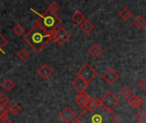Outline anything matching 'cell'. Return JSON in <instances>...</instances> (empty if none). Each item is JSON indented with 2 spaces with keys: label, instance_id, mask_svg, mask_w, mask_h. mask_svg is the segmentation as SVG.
<instances>
[{
  "label": "cell",
  "instance_id": "4",
  "mask_svg": "<svg viewBox=\"0 0 146 123\" xmlns=\"http://www.w3.org/2000/svg\"><path fill=\"white\" fill-rule=\"evenodd\" d=\"M99 103L105 110L112 112V110L119 104L120 99L111 92H108L101 99H99Z\"/></svg>",
  "mask_w": 146,
  "mask_h": 123
},
{
  "label": "cell",
  "instance_id": "24",
  "mask_svg": "<svg viewBox=\"0 0 146 123\" xmlns=\"http://www.w3.org/2000/svg\"><path fill=\"white\" fill-rule=\"evenodd\" d=\"M121 95L124 98L128 99V98L133 95V93H132V91L130 90V88L127 87V86H126V87H124V88L121 91Z\"/></svg>",
  "mask_w": 146,
  "mask_h": 123
},
{
  "label": "cell",
  "instance_id": "28",
  "mask_svg": "<svg viewBox=\"0 0 146 123\" xmlns=\"http://www.w3.org/2000/svg\"><path fill=\"white\" fill-rule=\"evenodd\" d=\"M9 98L5 94H0V104H8L9 103Z\"/></svg>",
  "mask_w": 146,
  "mask_h": 123
},
{
  "label": "cell",
  "instance_id": "29",
  "mask_svg": "<svg viewBox=\"0 0 146 123\" xmlns=\"http://www.w3.org/2000/svg\"><path fill=\"white\" fill-rule=\"evenodd\" d=\"M139 86L143 90V91H145L146 90V79L144 78L142 79L139 82Z\"/></svg>",
  "mask_w": 146,
  "mask_h": 123
},
{
  "label": "cell",
  "instance_id": "9",
  "mask_svg": "<svg viewBox=\"0 0 146 123\" xmlns=\"http://www.w3.org/2000/svg\"><path fill=\"white\" fill-rule=\"evenodd\" d=\"M37 73L43 80H47L52 75L53 70L47 64H44L38 69Z\"/></svg>",
  "mask_w": 146,
  "mask_h": 123
},
{
  "label": "cell",
  "instance_id": "34",
  "mask_svg": "<svg viewBox=\"0 0 146 123\" xmlns=\"http://www.w3.org/2000/svg\"><path fill=\"white\" fill-rule=\"evenodd\" d=\"M25 123H28V122H25Z\"/></svg>",
  "mask_w": 146,
  "mask_h": 123
},
{
  "label": "cell",
  "instance_id": "11",
  "mask_svg": "<svg viewBox=\"0 0 146 123\" xmlns=\"http://www.w3.org/2000/svg\"><path fill=\"white\" fill-rule=\"evenodd\" d=\"M57 31H58V33H59V39H58V40H57L56 43L59 45H63L70 39V34H69L68 32H67L62 27L57 28Z\"/></svg>",
  "mask_w": 146,
  "mask_h": 123
},
{
  "label": "cell",
  "instance_id": "7",
  "mask_svg": "<svg viewBox=\"0 0 146 123\" xmlns=\"http://www.w3.org/2000/svg\"><path fill=\"white\" fill-rule=\"evenodd\" d=\"M60 116L62 120L65 123H70L73 120L75 119L76 115L74 111L70 107H65L60 113Z\"/></svg>",
  "mask_w": 146,
  "mask_h": 123
},
{
  "label": "cell",
  "instance_id": "5",
  "mask_svg": "<svg viewBox=\"0 0 146 123\" xmlns=\"http://www.w3.org/2000/svg\"><path fill=\"white\" fill-rule=\"evenodd\" d=\"M97 71L88 63L85 64L78 72L77 76L80 79H82L86 83H90L92 80H94L97 76Z\"/></svg>",
  "mask_w": 146,
  "mask_h": 123
},
{
  "label": "cell",
  "instance_id": "16",
  "mask_svg": "<svg viewBox=\"0 0 146 123\" xmlns=\"http://www.w3.org/2000/svg\"><path fill=\"white\" fill-rule=\"evenodd\" d=\"M133 24L138 28V29H141L143 28L146 25L145 19L142 16V15H137L133 21Z\"/></svg>",
  "mask_w": 146,
  "mask_h": 123
},
{
  "label": "cell",
  "instance_id": "27",
  "mask_svg": "<svg viewBox=\"0 0 146 123\" xmlns=\"http://www.w3.org/2000/svg\"><path fill=\"white\" fill-rule=\"evenodd\" d=\"M8 43V41H7V39L0 33V51L1 52H3V53H4V51H3V48L6 45V44Z\"/></svg>",
  "mask_w": 146,
  "mask_h": 123
},
{
  "label": "cell",
  "instance_id": "6",
  "mask_svg": "<svg viewBox=\"0 0 146 123\" xmlns=\"http://www.w3.org/2000/svg\"><path fill=\"white\" fill-rule=\"evenodd\" d=\"M119 77H120L119 74L112 68H109L102 74L103 80L105 81L108 85H113L119 79Z\"/></svg>",
  "mask_w": 146,
  "mask_h": 123
},
{
  "label": "cell",
  "instance_id": "30",
  "mask_svg": "<svg viewBox=\"0 0 146 123\" xmlns=\"http://www.w3.org/2000/svg\"><path fill=\"white\" fill-rule=\"evenodd\" d=\"M9 116V111L7 110H3L0 112V119L1 120H4V119H7Z\"/></svg>",
  "mask_w": 146,
  "mask_h": 123
},
{
  "label": "cell",
  "instance_id": "20",
  "mask_svg": "<svg viewBox=\"0 0 146 123\" xmlns=\"http://www.w3.org/2000/svg\"><path fill=\"white\" fill-rule=\"evenodd\" d=\"M120 16H121L123 20L127 21V20H129V18L132 16V12H131L127 8H124V9H122L121 10V12H120Z\"/></svg>",
  "mask_w": 146,
  "mask_h": 123
},
{
  "label": "cell",
  "instance_id": "3",
  "mask_svg": "<svg viewBox=\"0 0 146 123\" xmlns=\"http://www.w3.org/2000/svg\"><path fill=\"white\" fill-rule=\"evenodd\" d=\"M30 10L33 11L34 14H36L38 16V18L37 20V23H38L40 26H42V27L47 33H50V32L56 29L59 27V25L62 23L61 19L56 14L49 11L48 9L44 14L38 13L36 10H34L33 9H31Z\"/></svg>",
  "mask_w": 146,
  "mask_h": 123
},
{
  "label": "cell",
  "instance_id": "21",
  "mask_svg": "<svg viewBox=\"0 0 146 123\" xmlns=\"http://www.w3.org/2000/svg\"><path fill=\"white\" fill-rule=\"evenodd\" d=\"M136 119L141 123H144L146 121V112L145 110H139V111L137 112L135 115Z\"/></svg>",
  "mask_w": 146,
  "mask_h": 123
},
{
  "label": "cell",
  "instance_id": "35",
  "mask_svg": "<svg viewBox=\"0 0 146 123\" xmlns=\"http://www.w3.org/2000/svg\"><path fill=\"white\" fill-rule=\"evenodd\" d=\"M0 15H1V13H0Z\"/></svg>",
  "mask_w": 146,
  "mask_h": 123
},
{
  "label": "cell",
  "instance_id": "32",
  "mask_svg": "<svg viewBox=\"0 0 146 123\" xmlns=\"http://www.w3.org/2000/svg\"><path fill=\"white\" fill-rule=\"evenodd\" d=\"M0 123H13V122H12L11 121H9V120L7 118V119H4V120H2Z\"/></svg>",
  "mask_w": 146,
  "mask_h": 123
},
{
  "label": "cell",
  "instance_id": "1",
  "mask_svg": "<svg viewBox=\"0 0 146 123\" xmlns=\"http://www.w3.org/2000/svg\"><path fill=\"white\" fill-rule=\"evenodd\" d=\"M76 121L80 123H117L118 117L112 113L108 111L101 105L93 112H88L84 110L78 116L75 117Z\"/></svg>",
  "mask_w": 146,
  "mask_h": 123
},
{
  "label": "cell",
  "instance_id": "31",
  "mask_svg": "<svg viewBox=\"0 0 146 123\" xmlns=\"http://www.w3.org/2000/svg\"><path fill=\"white\" fill-rule=\"evenodd\" d=\"M3 110H7L9 111V107L8 106V104H0V112Z\"/></svg>",
  "mask_w": 146,
  "mask_h": 123
},
{
  "label": "cell",
  "instance_id": "17",
  "mask_svg": "<svg viewBox=\"0 0 146 123\" xmlns=\"http://www.w3.org/2000/svg\"><path fill=\"white\" fill-rule=\"evenodd\" d=\"M2 88L7 92H9L10 91H12L15 87V83L10 80V79H6L3 81L2 85H1Z\"/></svg>",
  "mask_w": 146,
  "mask_h": 123
},
{
  "label": "cell",
  "instance_id": "26",
  "mask_svg": "<svg viewBox=\"0 0 146 123\" xmlns=\"http://www.w3.org/2000/svg\"><path fill=\"white\" fill-rule=\"evenodd\" d=\"M13 32L18 35V36H21L23 33H24V27L21 25V24H16L14 28H13Z\"/></svg>",
  "mask_w": 146,
  "mask_h": 123
},
{
  "label": "cell",
  "instance_id": "2",
  "mask_svg": "<svg viewBox=\"0 0 146 123\" xmlns=\"http://www.w3.org/2000/svg\"><path fill=\"white\" fill-rule=\"evenodd\" d=\"M23 39L36 52H39L50 42L49 33L38 23H36V25L25 34Z\"/></svg>",
  "mask_w": 146,
  "mask_h": 123
},
{
  "label": "cell",
  "instance_id": "12",
  "mask_svg": "<svg viewBox=\"0 0 146 123\" xmlns=\"http://www.w3.org/2000/svg\"><path fill=\"white\" fill-rule=\"evenodd\" d=\"M128 104L133 108H139L144 104V100L142 98L137 96V95H132L128 99Z\"/></svg>",
  "mask_w": 146,
  "mask_h": 123
},
{
  "label": "cell",
  "instance_id": "18",
  "mask_svg": "<svg viewBox=\"0 0 146 123\" xmlns=\"http://www.w3.org/2000/svg\"><path fill=\"white\" fill-rule=\"evenodd\" d=\"M72 19H73V21H74L76 24H78V25H80V24L86 20L85 15H84L80 11H79V10L76 11V12L73 15Z\"/></svg>",
  "mask_w": 146,
  "mask_h": 123
},
{
  "label": "cell",
  "instance_id": "10",
  "mask_svg": "<svg viewBox=\"0 0 146 123\" xmlns=\"http://www.w3.org/2000/svg\"><path fill=\"white\" fill-rule=\"evenodd\" d=\"M90 98H91V97H89L88 94L86 93L85 92H79L78 95H77V97H76V101H75V102H76V104H77L80 108L85 109V107L86 106V104H87V103H88Z\"/></svg>",
  "mask_w": 146,
  "mask_h": 123
},
{
  "label": "cell",
  "instance_id": "22",
  "mask_svg": "<svg viewBox=\"0 0 146 123\" xmlns=\"http://www.w3.org/2000/svg\"><path fill=\"white\" fill-rule=\"evenodd\" d=\"M49 37H50V41H52L53 43H56L58 39H59V33L57 31V28L50 32L49 33Z\"/></svg>",
  "mask_w": 146,
  "mask_h": 123
},
{
  "label": "cell",
  "instance_id": "25",
  "mask_svg": "<svg viewBox=\"0 0 146 123\" xmlns=\"http://www.w3.org/2000/svg\"><path fill=\"white\" fill-rule=\"evenodd\" d=\"M59 9H60V5L56 2H55V1H53L49 5V8H48V10L50 11V12H52V13H54V14H56Z\"/></svg>",
  "mask_w": 146,
  "mask_h": 123
},
{
  "label": "cell",
  "instance_id": "15",
  "mask_svg": "<svg viewBox=\"0 0 146 123\" xmlns=\"http://www.w3.org/2000/svg\"><path fill=\"white\" fill-rule=\"evenodd\" d=\"M88 53H89V55L92 56V57L98 58L99 56L102 55L103 50H102V48H101L99 45H98L95 44V45H93L88 50Z\"/></svg>",
  "mask_w": 146,
  "mask_h": 123
},
{
  "label": "cell",
  "instance_id": "13",
  "mask_svg": "<svg viewBox=\"0 0 146 123\" xmlns=\"http://www.w3.org/2000/svg\"><path fill=\"white\" fill-rule=\"evenodd\" d=\"M80 28L82 30L83 33H85L86 34H89L91 33L94 29H95V26L93 23H92L90 21L88 20H85L80 25Z\"/></svg>",
  "mask_w": 146,
  "mask_h": 123
},
{
  "label": "cell",
  "instance_id": "23",
  "mask_svg": "<svg viewBox=\"0 0 146 123\" xmlns=\"http://www.w3.org/2000/svg\"><path fill=\"white\" fill-rule=\"evenodd\" d=\"M9 111H10L14 116H16V115H18L19 113H21V106H20L18 104H13L12 106L9 107Z\"/></svg>",
  "mask_w": 146,
  "mask_h": 123
},
{
  "label": "cell",
  "instance_id": "19",
  "mask_svg": "<svg viewBox=\"0 0 146 123\" xmlns=\"http://www.w3.org/2000/svg\"><path fill=\"white\" fill-rule=\"evenodd\" d=\"M17 55H18V57H19L21 60H22V61L27 60V59L29 58V57H30V53H29L28 51H27V49H25V48L21 49V50L18 52Z\"/></svg>",
  "mask_w": 146,
  "mask_h": 123
},
{
  "label": "cell",
  "instance_id": "8",
  "mask_svg": "<svg viewBox=\"0 0 146 123\" xmlns=\"http://www.w3.org/2000/svg\"><path fill=\"white\" fill-rule=\"evenodd\" d=\"M88 86H89L88 83H86V81H84L82 79H80V78H79V77H77V78L71 83V86H72L76 92H78V93H79V92H85L86 89L88 87Z\"/></svg>",
  "mask_w": 146,
  "mask_h": 123
},
{
  "label": "cell",
  "instance_id": "33",
  "mask_svg": "<svg viewBox=\"0 0 146 123\" xmlns=\"http://www.w3.org/2000/svg\"><path fill=\"white\" fill-rule=\"evenodd\" d=\"M74 123H80V122H79L78 121H75V122H74Z\"/></svg>",
  "mask_w": 146,
  "mask_h": 123
},
{
  "label": "cell",
  "instance_id": "14",
  "mask_svg": "<svg viewBox=\"0 0 146 123\" xmlns=\"http://www.w3.org/2000/svg\"><path fill=\"white\" fill-rule=\"evenodd\" d=\"M99 105H100V103H99L98 99L90 98L86 106L85 107V110H86L88 112H93L94 110H96L98 108Z\"/></svg>",
  "mask_w": 146,
  "mask_h": 123
}]
</instances>
